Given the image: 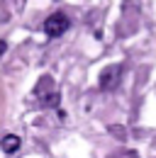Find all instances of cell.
Here are the masks:
<instances>
[{"instance_id": "obj_1", "label": "cell", "mask_w": 156, "mask_h": 158, "mask_svg": "<svg viewBox=\"0 0 156 158\" xmlns=\"http://www.w3.org/2000/svg\"><path fill=\"white\" fill-rule=\"evenodd\" d=\"M66 29H68V17H66L63 12H54V15H49L46 22H44V32H46V37H51V39L61 37Z\"/></svg>"}, {"instance_id": "obj_2", "label": "cell", "mask_w": 156, "mask_h": 158, "mask_svg": "<svg viewBox=\"0 0 156 158\" xmlns=\"http://www.w3.org/2000/svg\"><path fill=\"white\" fill-rule=\"evenodd\" d=\"M119 78H122V66L115 63V66H107L102 73H100V88L102 90H115L119 85Z\"/></svg>"}, {"instance_id": "obj_3", "label": "cell", "mask_w": 156, "mask_h": 158, "mask_svg": "<svg viewBox=\"0 0 156 158\" xmlns=\"http://www.w3.org/2000/svg\"><path fill=\"white\" fill-rule=\"evenodd\" d=\"M0 148H2L5 153H15L20 148V136H5L2 143H0Z\"/></svg>"}, {"instance_id": "obj_4", "label": "cell", "mask_w": 156, "mask_h": 158, "mask_svg": "<svg viewBox=\"0 0 156 158\" xmlns=\"http://www.w3.org/2000/svg\"><path fill=\"white\" fill-rule=\"evenodd\" d=\"M5 49H7V44H5V41H0V56L5 54Z\"/></svg>"}]
</instances>
